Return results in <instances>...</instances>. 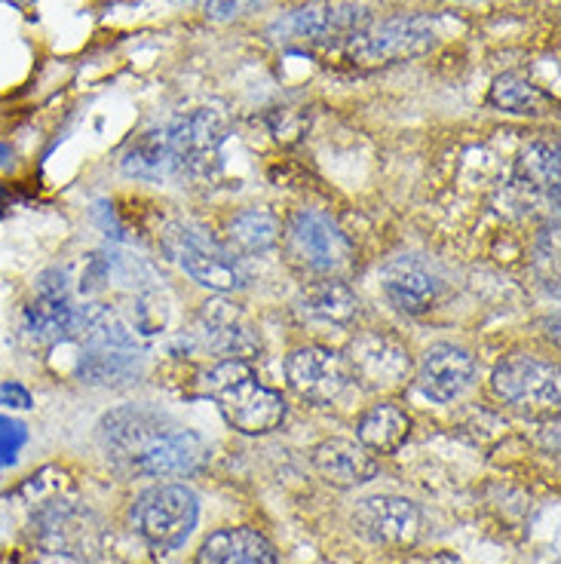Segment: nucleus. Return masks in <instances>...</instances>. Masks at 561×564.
Wrapping results in <instances>:
<instances>
[{"instance_id":"nucleus-16","label":"nucleus","mask_w":561,"mask_h":564,"mask_svg":"<svg viewBox=\"0 0 561 564\" xmlns=\"http://www.w3.org/2000/svg\"><path fill=\"white\" fill-rule=\"evenodd\" d=\"M380 292L399 313L423 316L442 295V276L421 254H399L380 270Z\"/></svg>"},{"instance_id":"nucleus-5","label":"nucleus","mask_w":561,"mask_h":564,"mask_svg":"<svg viewBox=\"0 0 561 564\" xmlns=\"http://www.w3.org/2000/svg\"><path fill=\"white\" fill-rule=\"evenodd\" d=\"M282 249L292 268L316 280H341L344 273H350L356 261V246L350 237L332 215L320 209H298L289 218Z\"/></svg>"},{"instance_id":"nucleus-11","label":"nucleus","mask_w":561,"mask_h":564,"mask_svg":"<svg viewBox=\"0 0 561 564\" xmlns=\"http://www.w3.org/2000/svg\"><path fill=\"white\" fill-rule=\"evenodd\" d=\"M492 387L497 399L528 414H549L559 409V366L533 352H509L494 366Z\"/></svg>"},{"instance_id":"nucleus-31","label":"nucleus","mask_w":561,"mask_h":564,"mask_svg":"<svg viewBox=\"0 0 561 564\" xmlns=\"http://www.w3.org/2000/svg\"><path fill=\"white\" fill-rule=\"evenodd\" d=\"M29 564H37V562H29Z\"/></svg>"},{"instance_id":"nucleus-26","label":"nucleus","mask_w":561,"mask_h":564,"mask_svg":"<svg viewBox=\"0 0 561 564\" xmlns=\"http://www.w3.org/2000/svg\"><path fill=\"white\" fill-rule=\"evenodd\" d=\"M29 438L31 433L25 423L13 414H0V473L19 464V454L25 452Z\"/></svg>"},{"instance_id":"nucleus-4","label":"nucleus","mask_w":561,"mask_h":564,"mask_svg":"<svg viewBox=\"0 0 561 564\" xmlns=\"http://www.w3.org/2000/svg\"><path fill=\"white\" fill-rule=\"evenodd\" d=\"M378 15V0H310L282 13L267 37L282 46H332L347 43Z\"/></svg>"},{"instance_id":"nucleus-27","label":"nucleus","mask_w":561,"mask_h":564,"mask_svg":"<svg viewBox=\"0 0 561 564\" xmlns=\"http://www.w3.org/2000/svg\"><path fill=\"white\" fill-rule=\"evenodd\" d=\"M270 0H206V19L227 25V22H239L246 15L258 13Z\"/></svg>"},{"instance_id":"nucleus-14","label":"nucleus","mask_w":561,"mask_h":564,"mask_svg":"<svg viewBox=\"0 0 561 564\" xmlns=\"http://www.w3.org/2000/svg\"><path fill=\"white\" fill-rule=\"evenodd\" d=\"M194 338L203 350L215 352L218 359H242L249 362L261 352V338L249 323V316L239 311L234 301L215 297L203 304V311L194 319Z\"/></svg>"},{"instance_id":"nucleus-15","label":"nucleus","mask_w":561,"mask_h":564,"mask_svg":"<svg viewBox=\"0 0 561 564\" xmlns=\"http://www.w3.org/2000/svg\"><path fill=\"white\" fill-rule=\"evenodd\" d=\"M421 507L408 497L378 494L365 497L353 509V528L356 534L375 543V546H411L421 534Z\"/></svg>"},{"instance_id":"nucleus-28","label":"nucleus","mask_w":561,"mask_h":564,"mask_svg":"<svg viewBox=\"0 0 561 564\" xmlns=\"http://www.w3.org/2000/svg\"><path fill=\"white\" fill-rule=\"evenodd\" d=\"M0 409L10 411H31L34 409V395L22 381H0Z\"/></svg>"},{"instance_id":"nucleus-8","label":"nucleus","mask_w":561,"mask_h":564,"mask_svg":"<svg viewBox=\"0 0 561 564\" xmlns=\"http://www.w3.org/2000/svg\"><path fill=\"white\" fill-rule=\"evenodd\" d=\"M80 304L71 295L68 273L46 268L37 273L31 295L19 307V338L34 350H50L77 335Z\"/></svg>"},{"instance_id":"nucleus-21","label":"nucleus","mask_w":561,"mask_h":564,"mask_svg":"<svg viewBox=\"0 0 561 564\" xmlns=\"http://www.w3.org/2000/svg\"><path fill=\"white\" fill-rule=\"evenodd\" d=\"M144 356L127 347H80L74 375L86 387H123L141 378Z\"/></svg>"},{"instance_id":"nucleus-6","label":"nucleus","mask_w":561,"mask_h":564,"mask_svg":"<svg viewBox=\"0 0 561 564\" xmlns=\"http://www.w3.org/2000/svg\"><path fill=\"white\" fill-rule=\"evenodd\" d=\"M163 249L191 280L209 292L230 295V292H242L249 285L242 258L230 252L225 242L212 240L203 227L172 221L163 230Z\"/></svg>"},{"instance_id":"nucleus-7","label":"nucleus","mask_w":561,"mask_h":564,"mask_svg":"<svg viewBox=\"0 0 561 564\" xmlns=\"http://www.w3.org/2000/svg\"><path fill=\"white\" fill-rule=\"evenodd\" d=\"M435 46V22L421 13H399L368 22L344 43V53L353 65L387 68L411 58L427 56Z\"/></svg>"},{"instance_id":"nucleus-24","label":"nucleus","mask_w":561,"mask_h":564,"mask_svg":"<svg viewBox=\"0 0 561 564\" xmlns=\"http://www.w3.org/2000/svg\"><path fill=\"white\" fill-rule=\"evenodd\" d=\"M280 221L267 209H242L227 221V249L237 258H261L280 246Z\"/></svg>"},{"instance_id":"nucleus-30","label":"nucleus","mask_w":561,"mask_h":564,"mask_svg":"<svg viewBox=\"0 0 561 564\" xmlns=\"http://www.w3.org/2000/svg\"><path fill=\"white\" fill-rule=\"evenodd\" d=\"M0 564H15L13 558H0Z\"/></svg>"},{"instance_id":"nucleus-23","label":"nucleus","mask_w":561,"mask_h":564,"mask_svg":"<svg viewBox=\"0 0 561 564\" xmlns=\"http://www.w3.org/2000/svg\"><path fill=\"white\" fill-rule=\"evenodd\" d=\"M411 433V417L399 402H378L356 423V438L365 452L393 454Z\"/></svg>"},{"instance_id":"nucleus-17","label":"nucleus","mask_w":561,"mask_h":564,"mask_svg":"<svg viewBox=\"0 0 561 564\" xmlns=\"http://www.w3.org/2000/svg\"><path fill=\"white\" fill-rule=\"evenodd\" d=\"M473 383H476V356L466 347L449 344V340L427 347L421 356V368H418V387L427 399L449 405V402H457Z\"/></svg>"},{"instance_id":"nucleus-2","label":"nucleus","mask_w":561,"mask_h":564,"mask_svg":"<svg viewBox=\"0 0 561 564\" xmlns=\"http://www.w3.org/2000/svg\"><path fill=\"white\" fill-rule=\"evenodd\" d=\"M227 117L215 108H194L172 123L141 132L120 156V170L139 182L203 178L222 163Z\"/></svg>"},{"instance_id":"nucleus-12","label":"nucleus","mask_w":561,"mask_h":564,"mask_svg":"<svg viewBox=\"0 0 561 564\" xmlns=\"http://www.w3.org/2000/svg\"><path fill=\"white\" fill-rule=\"evenodd\" d=\"M350 381L359 383L363 390H393L399 383L408 381L411 375V352L406 350V344H399L393 335L387 332H363L350 340L347 352H341Z\"/></svg>"},{"instance_id":"nucleus-18","label":"nucleus","mask_w":561,"mask_h":564,"mask_svg":"<svg viewBox=\"0 0 561 564\" xmlns=\"http://www.w3.org/2000/svg\"><path fill=\"white\" fill-rule=\"evenodd\" d=\"M313 469L325 485L350 491L378 476V460L353 438H325L313 448Z\"/></svg>"},{"instance_id":"nucleus-3","label":"nucleus","mask_w":561,"mask_h":564,"mask_svg":"<svg viewBox=\"0 0 561 564\" xmlns=\"http://www.w3.org/2000/svg\"><path fill=\"white\" fill-rule=\"evenodd\" d=\"M206 390L227 423L246 436H267L285 417L282 395L261 383L258 371L242 359H222L206 375Z\"/></svg>"},{"instance_id":"nucleus-10","label":"nucleus","mask_w":561,"mask_h":564,"mask_svg":"<svg viewBox=\"0 0 561 564\" xmlns=\"http://www.w3.org/2000/svg\"><path fill=\"white\" fill-rule=\"evenodd\" d=\"M199 519L197 494L187 485H154L132 503V524L154 550L175 552L194 534Z\"/></svg>"},{"instance_id":"nucleus-1","label":"nucleus","mask_w":561,"mask_h":564,"mask_svg":"<svg viewBox=\"0 0 561 564\" xmlns=\"http://www.w3.org/2000/svg\"><path fill=\"white\" fill-rule=\"evenodd\" d=\"M101 452L136 479L191 476L206 460V442L169 414L144 405H120L96 426Z\"/></svg>"},{"instance_id":"nucleus-20","label":"nucleus","mask_w":561,"mask_h":564,"mask_svg":"<svg viewBox=\"0 0 561 564\" xmlns=\"http://www.w3.org/2000/svg\"><path fill=\"white\" fill-rule=\"evenodd\" d=\"M197 564H280L273 543L255 528H222L199 546Z\"/></svg>"},{"instance_id":"nucleus-22","label":"nucleus","mask_w":561,"mask_h":564,"mask_svg":"<svg viewBox=\"0 0 561 564\" xmlns=\"http://www.w3.org/2000/svg\"><path fill=\"white\" fill-rule=\"evenodd\" d=\"M516 184L528 197L559 206V141H533L516 163Z\"/></svg>"},{"instance_id":"nucleus-9","label":"nucleus","mask_w":561,"mask_h":564,"mask_svg":"<svg viewBox=\"0 0 561 564\" xmlns=\"http://www.w3.org/2000/svg\"><path fill=\"white\" fill-rule=\"evenodd\" d=\"M31 534L43 552L71 562H96L105 550L99 516L74 500H46L31 516Z\"/></svg>"},{"instance_id":"nucleus-25","label":"nucleus","mask_w":561,"mask_h":564,"mask_svg":"<svg viewBox=\"0 0 561 564\" xmlns=\"http://www.w3.org/2000/svg\"><path fill=\"white\" fill-rule=\"evenodd\" d=\"M488 101H492V108H497V111L516 113V117H547L552 111L549 93H543L540 86H533L525 77H516V74L497 77L492 93H488Z\"/></svg>"},{"instance_id":"nucleus-19","label":"nucleus","mask_w":561,"mask_h":564,"mask_svg":"<svg viewBox=\"0 0 561 564\" xmlns=\"http://www.w3.org/2000/svg\"><path fill=\"white\" fill-rule=\"evenodd\" d=\"M295 311L304 323L347 328L359 316V297L344 280H316L298 295Z\"/></svg>"},{"instance_id":"nucleus-13","label":"nucleus","mask_w":561,"mask_h":564,"mask_svg":"<svg viewBox=\"0 0 561 564\" xmlns=\"http://www.w3.org/2000/svg\"><path fill=\"white\" fill-rule=\"evenodd\" d=\"M282 371H285L289 387L301 399L316 402V405L337 402L353 383L344 356L332 347H323V344H308V347H298V350L289 352Z\"/></svg>"},{"instance_id":"nucleus-29","label":"nucleus","mask_w":561,"mask_h":564,"mask_svg":"<svg viewBox=\"0 0 561 564\" xmlns=\"http://www.w3.org/2000/svg\"><path fill=\"white\" fill-rule=\"evenodd\" d=\"M15 166V151L7 144V141H0V172H10Z\"/></svg>"}]
</instances>
